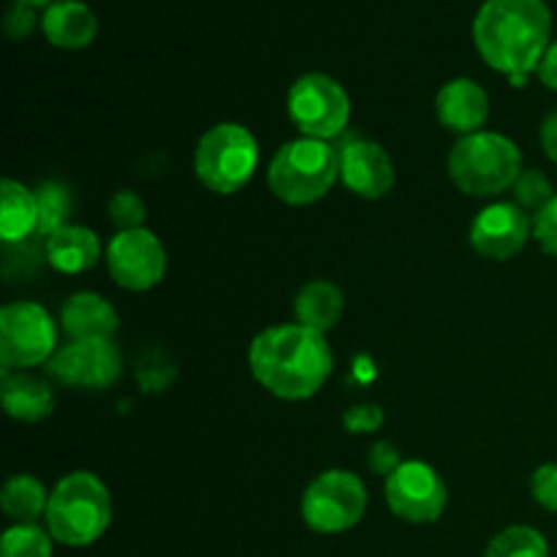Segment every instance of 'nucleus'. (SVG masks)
<instances>
[{"label": "nucleus", "mask_w": 557, "mask_h": 557, "mask_svg": "<svg viewBox=\"0 0 557 557\" xmlns=\"http://www.w3.org/2000/svg\"><path fill=\"white\" fill-rule=\"evenodd\" d=\"M553 14L544 0H484L473 20V44L493 71L525 87L549 49Z\"/></svg>", "instance_id": "nucleus-1"}, {"label": "nucleus", "mask_w": 557, "mask_h": 557, "mask_svg": "<svg viewBox=\"0 0 557 557\" xmlns=\"http://www.w3.org/2000/svg\"><path fill=\"white\" fill-rule=\"evenodd\" d=\"M248 362L253 379L288 403L319 395L335 368L326 337L302 324H277L259 332L250 343Z\"/></svg>", "instance_id": "nucleus-2"}, {"label": "nucleus", "mask_w": 557, "mask_h": 557, "mask_svg": "<svg viewBox=\"0 0 557 557\" xmlns=\"http://www.w3.org/2000/svg\"><path fill=\"white\" fill-rule=\"evenodd\" d=\"M49 536L65 547H90L112 525V495L90 471H74L54 484L47 506Z\"/></svg>", "instance_id": "nucleus-3"}, {"label": "nucleus", "mask_w": 557, "mask_h": 557, "mask_svg": "<svg viewBox=\"0 0 557 557\" xmlns=\"http://www.w3.org/2000/svg\"><path fill=\"white\" fill-rule=\"evenodd\" d=\"M341 180V156L330 141L294 139L272 156L267 183L275 199L292 207H308L324 199Z\"/></svg>", "instance_id": "nucleus-4"}, {"label": "nucleus", "mask_w": 557, "mask_h": 557, "mask_svg": "<svg viewBox=\"0 0 557 557\" xmlns=\"http://www.w3.org/2000/svg\"><path fill=\"white\" fill-rule=\"evenodd\" d=\"M522 174V152L495 131L462 136L449 152V177L466 196L490 199L515 188Z\"/></svg>", "instance_id": "nucleus-5"}, {"label": "nucleus", "mask_w": 557, "mask_h": 557, "mask_svg": "<svg viewBox=\"0 0 557 557\" xmlns=\"http://www.w3.org/2000/svg\"><path fill=\"white\" fill-rule=\"evenodd\" d=\"M194 169L201 185L212 194H237L259 169V141L239 123L212 125L196 145Z\"/></svg>", "instance_id": "nucleus-6"}, {"label": "nucleus", "mask_w": 557, "mask_h": 557, "mask_svg": "<svg viewBox=\"0 0 557 557\" xmlns=\"http://www.w3.org/2000/svg\"><path fill=\"white\" fill-rule=\"evenodd\" d=\"M299 511H302L305 525L313 533H324V536L346 533L357 528L368 511V487L357 473L332 468V471L319 473L305 487Z\"/></svg>", "instance_id": "nucleus-7"}, {"label": "nucleus", "mask_w": 557, "mask_h": 557, "mask_svg": "<svg viewBox=\"0 0 557 557\" xmlns=\"http://www.w3.org/2000/svg\"><path fill=\"white\" fill-rule=\"evenodd\" d=\"M286 107L294 128L308 139H335L348 128V120H351V98L346 87L315 71L294 82Z\"/></svg>", "instance_id": "nucleus-8"}, {"label": "nucleus", "mask_w": 557, "mask_h": 557, "mask_svg": "<svg viewBox=\"0 0 557 557\" xmlns=\"http://www.w3.org/2000/svg\"><path fill=\"white\" fill-rule=\"evenodd\" d=\"M58 351V326L38 302H9L0 310V364L25 370L47 364Z\"/></svg>", "instance_id": "nucleus-9"}, {"label": "nucleus", "mask_w": 557, "mask_h": 557, "mask_svg": "<svg viewBox=\"0 0 557 557\" xmlns=\"http://www.w3.org/2000/svg\"><path fill=\"white\" fill-rule=\"evenodd\" d=\"M386 506L395 517L411 525H430L441 520L446 509V484L433 466L422 460H406L384 482Z\"/></svg>", "instance_id": "nucleus-10"}, {"label": "nucleus", "mask_w": 557, "mask_h": 557, "mask_svg": "<svg viewBox=\"0 0 557 557\" xmlns=\"http://www.w3.org/2000/svg\"><path fill=\"white\" fill-rule=\"evenodd\" d=\"M107 270L125 292H150L166 275V250L150 228H128L109 239Z\"/></svg>", "instance_id": "nucleus-11"}, {"label": "nucleus", "mask_w": 557, "mask_h": 557, "mask_svg": "<svg viewBox=\"0 0 557 557\" xmlns=\"http://www.w3.org/2000/svg\"><path fill=\"white\" fill-rule=\"evenodd\" d=\"M47 373L74 389H103L123 373V354L112 341H71L54 351Z\"/></svg>", "instance_id": "nucleus-12"}, {"label": "nucleus", "mask_w": 557, "mask_h": 557, "mask_svg": "<svg viewBox=\"0 0 557 557\" xmlns=\"http://www.w3.org/2000/svg\"><path fill=\"white\" fill-rule=\"evenodd\" d=\"M533 237V218L515 201H495L484 207L471 223V248L490 261H509Z\"/></svg>", "instance_id": "nucleus-13"}, {"label": "nucleus", "mask_w": 557, "mask_h": 557, "mask_svg": "<svg viewBox=\"0 0 557 557\" xmlns=\"http://www.w3.org/2000/svg\"><path fill=\"white\" fill-rule=\"evenodd\" d=\"M341 183L359 199L379 201L395 188V163L389 152L370 139H351L341 147Z\"/></svg>", "instance_id": "nucleus-14"}, {"label": "nucleus", "mask_w": 557, "mask_h": 557, "mask_svg": "<svg viewBox=\"0 0 557 557\" xmlns=\"http://www.w3.org/2000/svg\"><path fill=\"white\" fill-rule=\"evenodd\" d=\"M435 114H438L441 125L460 139L479 134L490 117V96L479 82L457 76V79L446 82L435 96Z\"/></svg>", "instance_id": "nucleus-15"}, {"label": "nucleus", "mask_w": 557, "mask_h": 557, "mask_svg": "<svg viewBox=\"0 0 557 557\" xmlns=\"http://www.w3.org/2000/svg\"><path fill=\"white\" fill-rule=\"evenodd\" d=\"M117 326V310L96 292L71 294L60 310V330L71 341H112Z\"/></svg>", "instance_id": "nucleus-16"}, {"label": "nucleus", "mask_w": 557, "mask_h": 557, "mask_svg": "<svg viewBox=\"0 0 557 557\" xmlns=\"http://www.w3.org/2000/svg\"><path fill=\"white\" fill-rule=\"evenodd\" d=\"M41 30L52 47L85 49L96 38L98 20L90 5L82 3V0H54L44 11Z\"/></svg>", "instance_id": "nucleus-17"}, {"label": "nucleus", "mask_w": 557, "mask_h": 557, "mask_svg": "<svg viewBox=\"0 0 557 557\" xmlns=\"http://www.w3.org/2000/svg\"><path fill=\"white\" fill-rule=\"evenodd\" d=\"M44 259L49 261L52 270L63 272V275H82V272L92 270L96 261L101 259V239L92 228L69 223L52 237H47Z\"/></svg>", "instance_id": "nucleus-18"}, {"label": "nucleus", "mask_w": 557, "mask_h": 557, "mask_svg": "<svg viewBox=\"0 0 557 557\" xmlns=\"http://www.w3.org/2000/svg\"><path fill=\"white\" fill-rule=\"evenodd\" d=\"M0 400H3L5 413L16 422H41L54 411V395L47 381L27 373H14V370H3Z\"/></svg>", "instance_id": "nucleus-19"}, {"label": "nucleus", "mask_w": 557, "mask_h": 557, "mask_svg": "<svg viewBox=\"0 0 557 557\" xmlns=\"http://www.w3.org/2000/svg\"><path fill=\"white\" fill-rule=\"evenodd\" d=\"M33 234H38L36 190L5 177L0 185V237L5 245H16Z\"/></svg>", "instance_id": "nucleus-20"}, {"label": "nucleus", "mask_w": 557, "mask_h": 557, "mask_svg": "<svg viewBox=\"0 0 557 557\" xmlns=\"http://www.w3.org/2000/svg\"><path fill=\"white\" fill-rule=\"evenodd\" d=\"M343 305H346L343 302V292L335 283L310 281L308 286L299 288L297 302H294V315H297V324L326 335L341 321Z\"/></svg>", "instance_id": "nucleus-21"}, {"label": "nucleus", "mask_w": 557, "mask_h": 557, "mask_svg": "<svg viewBox=\"0 0 557 557\" xmlns=\"http://www.w3.org/2000/svg\"><path fill=\"white\" fill-rule=\"evenodd\" d=\"M49 490L44 487L41 479L30 476V473H16L9 482L3 484V493H0V509L9 520H14V525L22 522H36L38 517H47L49 506Z\"/></svg>", "instance_id": "nucleus-22"}, {"label": "nucleus", "mask_w": 557, "mask_h": 557, "mask_svg": "<svg viewBox=\"0 0 557 557\" xmlns=\"http://www.w3.org/2000/svg\"><path fill=\"white\" fill-rule=\"evenodd\" d=\"M38 201V237H52L63 226H69V218L74 212V194L69 185L58 180H47L36 188Z\"/></svg>", "instance_id": "nucleus-23"}, {"label": "nucleus", "mask_w": 557, "mask_h": 557, "mask_svg": "<svg viewBox=\"0 0 557 557\" xmlns=\"http://www.w3.org/2000/svg\"><path fill=\"white\" fill-rule=\"evenodd\" d=\"M484 557H549V544L536 528L511 525L487 544Z\"/></svg>", "instance_id": "nucleus-24"}, {"label": "nucleus", "mask_w": 557, "mask_h": 557, "mask_svg": "<svg viewBox=\"0 0 557 557\" xmlns=\"http://www.w3.org/2000/svg\"><path fill=\"white\" fill-rule=\"evenodd\" d=\"M52 542L49 531L36 522L11 525L0 542V557H52Z\"/></svg>", "instance_id": "nucleus-25"}, {"label": "nucleus", "mask_w": 557, "mask_h": 557, "mask_svg": "<svg viewBox=\"0 0 557 557\" xmlns=\"http://www.w3.org/2000/svg\"><path fill=\"white\" fill-rule=\"evenodd\" d=\"M511 190H515V205L522 207L528 215H539L557 196L547 174L539 172V169H522Z\"/></svg>", "instance_id": "nucleus-26"}, {"label": "nucleus", "mask_w": 557, "mask_h": 557, "mask_svg": "<svg viewBox=\"0 0 557 557\" xmlns=\"http://www.w3.org/2000/svg\"><path fill=\"white\" fill-rule=\"evenodd\" d=\"M147 215V207L136 190H117L109 199V218L117 226V232H128V228H141Z\"/></svg>", "instance_id": "nucleus-27"}, {"label": "nucleus", "mask_w": 557, "mask_h": 557, "mask_svg": "<svg viewBox=\"0 0 557 557\" xmlns=\"http://www.w3.org/2000/svg\"><path fill=\"white\" fill-rule=\"evenodd\" d=\"M343 428L351 435H364L375 433V430L384 428V411L375 403H362V406H354L343 413Z\"/></svg>", "instance_id": "nucleus-28"}, {"label": "nucleus", "mask_w": 557, "mask_h": 557, "mask_svg": "<svg viewBox=\"0 0 557 557\" xmlns=\"http://www.w3.org/2000/svg\"><path fill=\"white\" fill-rule=\"evenodd\" d=\"M531 495L542 509L557 515V462H547L533 471Z\"/></svg>", "instance_id": "nucleus-29"}, {"label": "nucleus", "mask_w": 557, "mask_h": 557, "mask_svg": "<svg viewBox=\"0 0 557 557\" xmlns=\"http://www.w3.org/2000/svg\"><path fill=\"white\" fill-rule=\"evenodd\" d=\"M38 25V14H36V5H27V3H14L9 5L3 16V27H5V36L14 38V41H22V38L30 36Z\"/></svg>", "instance_id": "nucleus-30"}, {"label": "nucleus", "mask_w": 557, "mask_h": 557, "mask_svg": "<svg viewBox=\"0 0 557 557\" xmlns=\"http://www.w3.org/2000/svg\"><path fill=\"white\" fill-rule=\"evenodd\" d=\"M533 237L542 245L544 253L557 259V196L539 215H533Z\"/></svg>", "instance_id": "nucleus-31"}, {"label": "nucleus", "mask_w": 557, "mask_h": 557, "mask_svg": "<svg viewBox=\"0 0 557 557\" xmlns=\"http://www.w3.org/2000/svg\"><path fill=\"white\" fill-rule=\"evenodd\" d=\"M403 466L400 460V451H397L395 444H389V441H375L373 446H370L368 451V468L373 473H379V476H392V473L397 471V468Z\"/></svg>", "instance_id": "nucleus-32"}, {"label": "nucleus", "mask_w": 557, "mask_h": 557, "mask_svg": "<svg viewBox=\"0 0 557 557\" xmlns=\"http://www.w3.org/2000/svg\"><path fill=\"white\" fill-rule=\"evenodd\" d=\"M536 74H539V79L549 87V90H557V41L549 44L547 54H544L542 63H539Z\"/></svg>", "instance_id": "nucleus-33"}, {"label": "nucleus", "mask_w": 557, "mask_h": 557, "mask_svg": "<svg viewBox=\"0 0 557 557\" xmlns=\"http://www.w3.org/2000/svg\"><path fill=\"white\" fill-rule=\"evenodd\" d=\"M542 147L549 161L557 166V112L547 114V120L542 123Z\"/></svg>", "instance_id": "nucleus-34"}, {"label": "nucleus", "mask_w": 557, "mask_h": 557, "mask_svg": "<svg viewBox=\"0 0 557 557\" xmlns=\"http://www.w3.org/2000/svg\"><path fill=\"white\" fill-rule=\"evenodd\" d=\"M16 3H27V5H52L54 0H16Z\"/></svg>", "instance_id": "nucleus-35"}]
</instances>
